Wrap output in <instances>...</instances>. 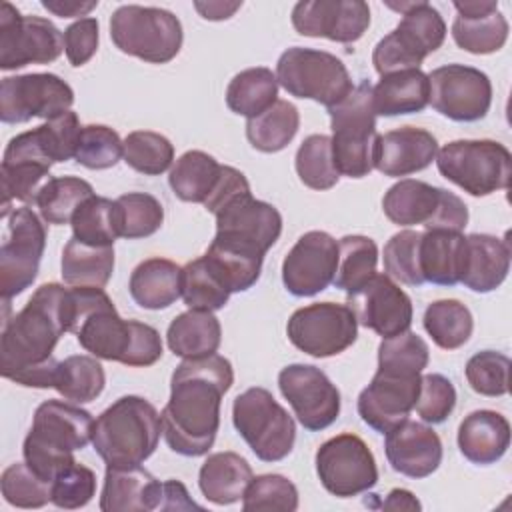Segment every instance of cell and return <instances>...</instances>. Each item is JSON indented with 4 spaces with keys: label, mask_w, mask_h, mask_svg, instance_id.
Returning a JSON list of instances; mask_svg holds the SVG:
<instances>
[{
    "label": "cell",
    "mask_w": 512,
    "mask_h": 512,
    "mask_svg": "<svg viewBox=\"0 0 512 512\" xmlns=\"http://www.w3.org/2000/svg\"><path fill=\"white\" fill-rule=\"evenodd\" d=\"M74 104V90L60 76L34 72L6 76L0 82V120L22 124L32 118H56Z\"/></svg>",
    "instance_id": "18"
},
{
    "label": "cell",
    "mask_w": 512,
    "mask_h": 512,
    "mask_svg": "<svg viewBox=\"0 0 512 512\" xmlns=\"http://www.w3.org/2000/svg\"><path fill=\"white\" fill-rule=\"evenodd\" d=\"M510 240L492 234H468L460 282L478 294L496 290L510 270Z\"/></svg>",
    "instance_id": "30"
},
{
    "label": "cell",
    "mask_w": 512,
    "mask_h": 512,
    "mask_svg": "<svg viewBox=\"0 0 512 512\" xmlns=\"http://www.w3.org/2000/svg\"><path fill=\"white\" fill-rule=\"evenodd\" d=\"M508 446L510 422L496 410H474L458 426V448L472 464H496Z\"/></svg>",
    "instance_id": "31"
},
{
    "label": "cell",
    "mask_w": 512,
    "mask_h": 512,
    "mask_svg": "<svg viewBox=\"0 0 512 512\" xmlns=\"http://www.w3.org/2000/svg\"><path fill=\"white\" fill-rule=\"evenodd\" d=\"M158 510H200V504H196L190 498V494L182 482L164 480Z\"/></svg>",
    "instance_id": "61"
},
{
    "label": "cell",
    "mask_w": 512,
    "mask_h": 512,
    "mask_svg": "<svg viewBox=\"0 0 512 512\" xmlns=\"http://www.w3.org/2000/svg\"><path fill=\"white\" fill-rule=\"evenodd\" d=\"M456 406V388L442 374H424L414 410L426 424H442Z\"/></svg>",
    "instance_id": "57"
},
{
    "label": "cell",
    "mask_w": 512,
    "mask_h": 512,
    "mask_svg": "<svg viewBox=\"0 0 512 512\" xmlns=\"http://www.w3.org/2000/svg\"><path fill=\"white\" fill-rule=\"evenodd\" d=\"M36 130L52 162H68L70 158L76 156L80 134H82V126L76 112L68 110L56 118H50L44 124H40Z\"/></svg>",
    "instance_id": "58"
},
{
    "label": "cell",
    "mask_w": 512,
    "mask_h": 512,
    "mask_svg": "<svg viewBox=\"0 0 512 512\" xmlns=\"http://www.w3.org/2000/svg\"><path fill=\"white\" fill-rule=\"evenodd\" d=\"M214 216L216 234L210 244L252 258L264 260V254L276 244L282 232L278 208L256 200L250 190L228 200Z\"/></svg>",
    "instance_id": "13"
},
{
    "label": "cell",
    "mask_w": 512,
    "mask_h": 512,
    "mask_svg": "<svg viewBox=\"0 0 512 512\" xmlns=\"http://www.w3.org/2000/svg\"><path fill=\"white\" fill-rule=\"evenodd\" d=\"M66 290L58 282L36 288L26 306L4 322L0 334V372L12 378L18 372L48 362L66 332Z\"/></svg>",
    "instance_id": "2"
},
{
    "label": "cell",
    "mask_w": 512,
    "mask_h": 512,
    "mask_svg": "<svg viewBox=\"0 0 512 512\" xmlns=\"http://www.w3.org/2000/svg\"><path fill=\"white\" fill-rule=\"evenodd\" d=\"M98 50V20L78 18L64 30V52L74 68L84 66Z\"/></svg>",
    "instance_id": "59"
},
{
    "label": "cell",
    "mask_w": 512,
    "mask_h": 512,
    "mask_svg": "<svg viewBox=\"0 0 512 512\" xmlns=\"http://www.w3.org/2000/svg\"><path fill=\"white\" fill-rule=\"evenodd\" d=\"M392 10L402 14L398 26L386 34L372 52L374 70L380 76L420 68L424 58L436 52L446 38V22L442 14L428 2H388Z\"/></svg>",
    "instance_id": "6"
},
{
    "label": "cell",
    "mask_w": 512,
    "mask_h": 512,
    "mask_svg": "<svg viewBox=\"0 0 512 512\" xmlns=\"http://www.w3.org/2000/svg\"><path fill=\"white\" fill-rule=\"evenodd\" d=\"M298 508V490L292 480L282 474H260L250 480L244 496V512L260 510H280L294 512Z\"/></svg>",
    "instance_id": "52"
},
{
    "label": "cell",
    "mask_w": 512,
    "mask_h": 512,
    "mask_svg": "<svg viewBox=\"0 0 512 512\" xmlns=\"http://www.w3.org/2000/svg\"><path fill=\"white\" fill-rule=\"evenodd\" d=\"M232 422L262 462L284 460L296 442V424L266 388H248L234 398Z\"/></svg>",
    "instance_id": "10"
},
{
    "label": "cell",
    "mask_w": 512,
    "mask_h": 512,
    "mask_svg": "<svg viewBox=\"0 0 512 512\" xmlns=\"http://www.w3.org/2000/svg\"><path fill=\"white\" fill-rule=\"evenodd\" d=\"M110 38L114 46L150 64H166L182 48L180 20L156 6L124 4L110 16Z\"/></svg>",
    "instance_id": "8"
},
{
    "label": "cell",
    "mask_w": 512,
    "mask_h": 512,
    "mask_svg": "<svg viewBox=\"0 0 512 512\" xmlns=\"http://www.w3.org/2000/svg\"><path fill=\"white\" fill-rule=\"evenodd\" d=\"M0 246V294L4 304L22 294L38 276L46 248V228L32 208H14L6 218Z\"/></svg>",
    "instance_id": "14"
},
{
    "label": "cell",
    "mask_w": 512,
    "mask_h": 512,
    "mask_svg": "<svg viewBox=\"0 0 512 512\" xmlns=\"http://www.w3.org/2000/svg\"><path fill=\"white\" fill-rule=\"evenodd\" d=\"M300 182L312 190H330L340 180L332 156V140L326 134H310L298 146L294 158Z\"/></svg>",
    "instance_id": "47"
},
{
    "label": "cell",
    "mask_w": 512,
    "mask_h": 512,
    "mask_svg": "<svg viewBox=\"0 0 512 512\" xmlns=\"http://www.w3.org/2000/svg\"><path fill=\"white\" fill-rule=\"evenodd\" d=\"M292 26L308 38L352 44L370 26V8L362 0H306L292 8Z\"/></svg>",
    "instance_id": "24"
},
{
    "label": "cell",
    "mask_w": 512,
    "mask_h": 512,
    "mask_svg": "<svg viewBox=\"0 0 512 512\" xmlns=\"http://www.w3.org/2000/svg\"><path fill=\"white\" fill-rule=\"evenodd\" d=\"M220 172L222 164L214 156L202 150H188L172 164L168 184L182 202L204 204L214 192Z\"/></svg>",
    "instance_id": "37"
},
{
    "label": "cell",
    "mask_w": 512,
    "mask_h": 512,
    "mask_svg": "<svg viewBox=\"0 0 512 512\" xmlns=\"http://www.w3.org/2000/svg\"><path fill=\"white\" fill-rule=\"evenodd\" d=\"M466 236L450 230H426L420 236L418 260L424 282L456 286L464 268Z\"/></svg>",
    "instance_id": "32"
},
{
    "label": "cell",
    "mask_w": 512,
    "mask_h": 512,
    "mask_svg": "<svg viewBox=\"0 0 512 512\" xmlns=\"http://www.w3.org/2000/svg\"><path fill=\"white\" fill-rule=\"evenodd\" d=\"M220 340V320L214 316V312L206 310H186L178 314L166 330L168 348L184 360L216 354Z\"/></svg>",
    "instance_id": "36"
},
{
    "label": "cell",
    "mask_w": 512,
    "mask_h": 512,
    "mask_svg": "<svg viewBox=\"0 0 512 512\" xmlns=\"http://www.w3.org/2000/svg\"><path fill=\"white\" fill-rule=\"evenodd\" d=\"M278 84L296 98L314 100L326 108L344 100L354 84L340 58L326 50L294 46L276 62Z\"/></svg>",
    "instance_id": "11"
},
{
    "label": "cell",
    "mask_w": 512,
    "mask_h": 512,
    "mask_svg": "<svg viewBox=\"0 0 512 512\" xmlns=\"http://www.w3.org/2000/svg\"><path fill=\"white\" fill-rule=\"evenodd\" d=\"M42 6L60 16V18H74V16H86L88 12L98 6V2H78V0H42Z\"/></svg>",
    "instance_id": "62"
},
{
    "label": "cell",
    "mask_w": 512,
    "mask_h": 512,
    "mask_svg": "<svg viewBox=\"0 0 512 512\" xmlns=\"http://www.w3.org/2000/svg\"><path fill=\"white\" fill-rule=\"evenodd\" d=\"M332 124V156L340 176L364 178L374 170L376 114L372 86L364 80L338 104L326 108Z\"/></svg>",
    "instance_id": "7"
},
{
    "label": "cell",
    "mask_w": 512,
    "mask_h": 512,
    "mask_svg": "<svg viewBox=\"0 0 512 512\" xmlns=\"http://www.w3.org/2000/svg\"><path fill=\"white\" fill-rule=\"evenodd\" d=\"M80 346L100 360L146 368L162 358V338L150 324L124 320L112 300L88 312L74 328Z\"/></svg>",
    "instance_id": "5"
},
{
    "label": "cell",
    "mask_w": 512,
    "mask_h": 512,
    "mask_svg": "<svg viewBox=\"0 0 512 512\" xmlns=\"http://www.w3.org/2000/svg\"><path fill=\"white\" fill-rule=\"evenodd\" d=\"M376 264V242L362 234H348L338 242V266L332 284L346 294H352L376 274Z\"/></svg>",
    "instance_id": "44"
},
{
    "label": "cell",
    "mask_w": 512,
    "mask_h": 512,
    "mask_svg": "<svg viewBox=\"0 0 512 512\" xmlns=\"http://www.w3.org/2000/svg\"><path fill=\"white\" fill-rule=\"evenodd\" d=\"M452 38L470 54L498 52L508 40V22L498 10V0H456Z\"/></svg>",
    "instance_id": "28"
},
{
    "label": "cell",
    "mask_w": 512,
    "mask_h": 512,
    "mask_svg": "<svg viewBox=\"0 0 512 512\" xmlns=\"http://www.w3.org/2000/svg\"><path fill=\"white\" fill-rule=\"evenodd\" d=\"M162 482L142 466H106L100 494L102 512H150L160 508Z\"/></svg>",
    "instance_id": "29"
},
{
    "label": "cell",
    "mask_w": 512,
    "mask_h": 512,
    "mask_svg": "<svg viewBox=\"0 0 512 512\" xmlns=\"http://www.w3.org/2000/svg\"><path fill=\"white\" fill-rule=\"evenodd\" d=\"M72 236L92 246H114L118 236L114 200L104 196H90L70 220Z\"/></svg>",
    "instance_id": "48"
},
{
    "label": "cell",
    "mask_w": 512,
    "mask_h": 512,
    "mask_svg": "<svg viewBox=\"0 0 512 512\" xmlns=\"http://www.w3.org/2000/svg\"><path fill=\"white\" fill-rule=\"evenodd\" d=\"M230 294L226 278L206 254L182 266V300L188 310L216 312L228 304Z\"/></svg>",
    "instance_id": "39"
},
{
    "label": "cell",
    "mask_w": 512,
    "mask_h": 512,
    "mask_svg": "<svg viewBox=\"0 0 512 512\" xmlns=\"http://www.w3.org/2000/svg\"><path fill=\"white\" fill-rule=\"evenodd\" d=\"M438 152L436 138L416 126H402L378 134L374 144V168L390 178L410 176L428 168Z\"/></svg>",
    "instance_id": "27"
},
{
    "label": "cell",
    "mask_w": 512,
    "mask_h": 512,
    "mask_svg": "<svg viewBox=\"0 0 512 512\" xmlns=\"http://www.w3.org/2000/svg\"><path fill=\"white\" fill-rule=\"evenodd\" d=\"M124 156V142L118 132L104 124L82 126L80 142L74 160L88 170H106L118 164Z\"/></svg>",
    "instance_id": "54"
},
{
    "label": "cell",
    "mask_w": 512,
    "mask_h": 512,
    "mask_svg": "<svg viewBox=\"0 0 512 512\" xmlns=\"http://www.w3.org/2000/svg\"><path fill=\"white\" fill-rule=\"evenodd\" d=\"M162 418L154 404L142 396H122L112 402L92 428V446L112 468L140 466L160 440Z\"/></svg>",
    "instance_id": "4"
},
{
    "label": "cell",
    "mask_w": 512,
    "mask_h": 512,
    "mask_svg": "<svg viewBox=\"0 0 512 512\" xmlns=\"http://www.w3.org/2000/svg\"><path fill=\"white\" fill-rule=\"evenodd\" d=\"M286 334L300 352L314 358H328L356 342L358 322L348 304L316 302L292 312Z\"/></svg>",
    "instance_id": "15"
},
{
    "label": "cell",
    "mask_w": 512,
    "mask_h": 512,
    "mask_svg": "<svg viewBox=\"0 0 512 512\" xmlns=\"http://www.w3.org/2000/svg\"><path fill=\"white\" fill-rule=\"evenodd\" d=\"M248 190H250V184L240 170H236L232 166H222L218 184H216L214 192L208 196V200L204 202V208L208 212L216 214L228 200H232L234 196L248 192Z\"/></svg>",
    "instance_id": "60"
},
{
    "label": "cell",
    "mask_w": 512,
    "mask_h": 512,
    "mask_svg": "<svg viewBox=\"0 0 512 512\" xmlns=\"http://www.w3.org/2000/svg\"><path fill=\"white\" fill-rule=\"evenodd\" d=\"M384 452L392 470L408 478H426L442 462V440L426 424L404 420L386 432Z\"/></svg>",
    "instance_id": "26"
},
{
    "label": "cell",
    "mask_w": 512,
    "mask_h": 512,
    "mask_svg": "<svg viewBox=\"0 0 512 512\" xmlns=\"http://www.w3.org/2000/svg\"><path fill=\"white\" fill-rule=\"evenodd\" d=\"M430 82L420 68L380 76L372 86V108L376 116L416 114L428 106Z\"/></svg>",
    "instance_id": "33"
},
{
    "label": "cell",
    "mask_w": 512,
    "mask_h": 512,
    "mask_svg": "<svg viewBox=\"0 0 512 512\" xmlns=\"http://www.w3.org/2000/svg\"><path fill=\"white\" fill-rule=\"evenodd\" d=\"M316 474L336 498L368 492L378 482V466L368 444L350 432L338 434L316 450Z\"/></svg>",
    "instance_id": "16"
},
{
    "label": "cell",
    "mask_w": 512,
    "mask_h": 512,
    "mask_svg": "<svg viewBox=\"0 0 512 512\" xmlns=\"http://www.w3.org/2000/svg\"><path fill=\"white\" fill-rule=\"evenodd\" d=\"M420 378V374L402 376L376 370L370 384L358 394L356 408L362 422L386 434L408 420L418 398Z\"/></svg>",
    "instance_id": "25"
},
{
    "label": "cell",
    "mask_w": 512,
    "mask_h": 512,
    "mask_svg": "<svg viewBox=\"0 0 512 512\" xmlns=\"http://www.w3.org/2000/svg\"><path fill=\"white\" fill-rule=\"evenodd\" d=\"M114 272V246H92L74 236L62 250V280L68 286L104 288Z\"/></svg>",
    "instance_id": "38"
},
{
    "label": "cell",
    "mask_w": 512,
    "mask_h": 512,
    "mask_svg": "<svg viewBox=\"0 0 512 512\" xmlns=\"http://www.w3.org/2000/svg\"><path fill=\"white\" fill-rule=\"evenodd\" d=\"M240 6H242V2H194V8L206 20H226Z\"/></svg>",
    "instance_id": "64"
},
{
    "label": "cell",
    "mask_w": 512,
    "mask_h": 512,
    "mask_svg": "<svg viewBox=\"0 0 512 512\" xmlns=\"http://www.w3.org/2000/svg\"><path fill=\"white\" fill-rule=\"evenodd\" d=\"M64 50V34L40 16H22L10 2L0 4V68L50 64Z\"/></svg>",
    "instance_id": "17"
},
{
    "label": "cell",
    "mask_w": 512,
    "mask_h": 512,
    "mask_svg": "<svg viewBox=\"0 0 512 512\" xmlns=\"http://www.w3.org/2000/svg\"><path fill=\"white\" fill-rule=\"evenodd\" d=\"M382 208L396 226L422 224L426 230L462 232L468 224V208L460 196L412 178L390 186L382 198Z\"/></svg>",
    "instance_id": "12"
},
{
    "label": "cell",
    "mask_w": 512,
    "mask_h": 512,
    "mask_svg": "<svg viewBox=\"0 0 512 512\" xmlns=\"http://www.w3.org/2000/svg\"><path fill=\"white\" fill-rule=\"evenodd\" d=\"M252 478L246 458L236 452H214L200 466L198 486L208 502L228 506L244 496Z\"/></svg>",
    "instance_id": "35"
},
{
    "label": "cell",
    "mask_w": 512,
    "mask_h": 512,
    "mask_svg": "<svg viewBox=\"0 0 512 512\" xmlns=\"http://www.w3.org/2000/svg\"><path fill=\"white\" fill-rule=\"evenodd\" d=\"M430 360L428 344L416 332L382 338L378 346V370L402 376L420 374Z\"/></svg>",
    "instance_id": "50"
},
{
    "label": "cell",
    "mask_w": 512,
    "mask_h": 512,
    "mask_svg": "<svg viewBox=\"0 0 512 512\" xmlns=\"http://www.w3.org/2000/svg\"><path fill=\"white\" fill-rule=\"evenodd\" d=\"M128 290L140 308H168L182 296V266L168 258H148L132 270Z\"/></svg>",
    "instance_id": "34"
},
{
    "label": "cell",
    "mask_w": 512,
    "mask_h": 512,
    "mask_svg": "<svg viewBox=\"0 0 512 512\" xmlns=\"http://www.w3.org/2000/svg\"><path fill=\"white\" fill-rule=\"evenodd\" d=\"M466 380L476 394L504 396L510 388V358L496 350L476 352L466 362Z\"/></svg>",
    "instance_id": "55"
},
{
    "label": "cell",
    "mask_w": 512,
    "mask_h": 512,
    "mask_svg": "<svg viewBox=\"0 0 512 512\" xmlns=\"http://www.w3.org/2000/svg\"><path fill=\"white\" fill-rule=\"evenodd\" d=\"M348 306L360 326L382 338L410 330L412 300L388 274L376 272L364 286L348 294Z\"/></svg>",
    "instance_id": "22"
},
{
    "label": "cell",
    "mask_w": 512,
    "mask_h": 512,
    "mask_svg": "<svg viewBox=\"0 0 512 512\" xmlns=\"http://www.w3.org/2000/svg\"><path fill=\"white\" fill-rule=\"evenodd\" d=\"M94 418L88 410L62 400L42 402L32 418L30 432L24 438V462L46 482L74 464V450L92 442Z\"/></svg>",
    "instance_id": "3"
},
{
    "label": "cell",
    "mask_w": 512,
    "mask_h": 512,
    "mask_svg": "<svg viewBox=\"0 0 512 512\" xmlns=\"http://www.w3.org/2000/svg\"><path fill=\"white\" fill-rule=\"evenodd\" d=\"M0 490L4 500L16 508H42L52 502V484L26 462H14L2 472Z\"/></svg>",
    "instance_id": "51"
},
{
    "label": "cell",
    "mask_w": 512,
    "mask_h": 512,
    "mask_svg": "<svg viewBox=\"0 0 512 512\" xmlns=\"http://www.w3.org/2000/svg\"><path fill=\"white\" fill-rule=\"evenodd\" d=\"M422 324L432 342L442 350L464 346L474 330L472 312L460 300H436L428 304Z\"/></svg>",
    "instance_id": "45"
},
{
    "label": "cell",
    "mask_w": 512,
    "mask_h": 512,
    "mask_svg": "<svg viewBox=\"0 0 512 512\" xmlns=\"http://www.w3.org/2000/svg\"><path fill=\"white\" fill-rule=\"evenodd\" d=\"M428 104L448 120H482L492 104V82L488 74L466 64H446L428 74Z\"/></svg>",
    "instance_id": "19"
},
{
    "label": "cell",
    "mask_w": 512,
    "mask_h": 512,
    "mask_svg": "<svg viewBox=\"0 0 512 512\" xmlns=\"http://www.w3.org/2000/svg\"><path fill=\"white\" fill-rule=\"evenodd\" d=\"M278 388L308 432H320L340 416V392L312 364H288L278 374Z\"/></svg>",
    "instance_id": "20"
},
{
    "label": "cell",
    "mask_w": 512,
    "mask_h": 512,
    "mask_svg": "<svg viewBox=\"0 0 512 512\" xmlns=\"http://www.w3.org/2000/svg\"><path fill=\"white\" fill-rule=\"evenodd\" d=\"M118 236L126 240L148 238L160 230L164 208L148 192H128L114 200Z\"/></svg>",
    "instance_id": "46"
},
{
    "label": "cell",
    "mask_w": 512,
    "mask_h": 512,
    "mask_svg": "<svg viewBox=\"0 0 512 512\" xmlns=\"http://www.w3.org/2000/svg\"><path fill=\"white\" fill-rule=\"evenodd\" d=\"M278 100L276 74L266 66L238 72L226 88V106L240 116L254 118Z\"/></svg>",
    "instance_id": "40"
},
{
    "label": "cell",
    "mask_w": 512,
    "mask_h": 512,
    "mask_svg": "<svg viewBox=\"0 0 512 512\" xmlns=\"http://www.w3.org/2000/svg\"><path fill=\"white\" fill-rule=\"evenodd\" d=\"M434 160L438 172L470 196H490L510 184L512 156L496 140H454Z\"/></svg>",
    "instance_id": "9"
},
{
    "label": "cell",
    "mask_w": 512,
    "mask_h": 512,
    "mask_svg": "<svg viewBox=\"0 0 512 512\" xmlns=\"http://www.w3.org/2000/svg\"><path fill=\"white\" fill-rule=\"evenodd\" d=\"M96 494V474L84 464H70L52 480V504L64 510L84 508Z\"/></svg>",
    "instance_id": "56"
},
{
    "label": "cell",
    "mask_w": 512,
    "mask_h": 512,
    "mask_svg": "<svg viewBox=\"0 0 512 512\" xmlns=\"http://www.w3.org/2000/svg\"><path fill=\"white\" fill-rule=\"evenodd\" d=\"M300 128L298 108L288 100H276L262 114L248 118L246 138L252 148L274 154L284 150Z\"/></svg>",
    "instance_id": "41"
},
{
    "label": "cell",
    "mask_w": 512,
    "mask_h": 512,
    "mask_svg": "<svg viewBox=\"0 0 512 512\" xmlns=\"http://www.w3.org/2000/svg\"><path fill=\"white\" fill-rule=\"evenodd\" d=\"M382 510H420L418 498L406 490V488H394L388 492V496L378 504Z\"/></svg>",
    "instance_id": "63"
},
{
    "label": "cell",
    "mask_w": 512,
    "mask_h": 512,
    "mask_svg": "<svg viewBox=\"0 0 512 512\" xmlns=\"http://www.w3.org/2000/svg\"><path fill=\"white\" fill-rule=\"evenodd\" d=\"M124 162L146 176H158L172 168L174 146L172 142L152 130H134L124 138Z\"/></svg>",
    "instance_id": "49"
},
{
    "label": "cell",
    "mask_w": 512,
    "mask_h": 512,
    "mask_svg": "<svg viewBox=\"0 0 512 512\" xmlns=\"http://www.w3.org/2000/svg\"><path fill=\"white\" fill-rule=\"evenodd\" d=\"M106 384V374L96 356L74 354L56 364L52 388L76 404L96 400Z\"/></svg>",
    "instance_id": "42"
},
{
    "label": "cell",
    "mask_w": 512,
    "mask_h": 512,
    "mask_svg": "<svg viewBox=\"0 0 512 512\" xmlns=\"http://www.w3.org/2000/svg\"><path fill=\"white\" fill-rule=\"evenodd\" d=\"M232 382V364L220 354L176 366L170 400L160 414L162 434L172 452L190 458L208 454L220 428V402Z\"/></svg>",
    "instance_id": "1"
},
{
    "label": "cell",
    "mask_w": 512,
    "mask_h": 512,
    "mask_svg": "<svg viewBox=\"0 0 512 512\" xmlns=\"http://www.w3.org/2000/svg\"><path fill=\"white\" fill-rule=\"evenodd\" d=\"M52 158L46 154L38 130H28L14 136L2 156L0 178H2V220L12 212V200L34 202L44 178L52 168Z\"/></svg>",
    "instance_id": "23"
},
{
    "label": "cell",
    "mask_w": 512,
    "mask_h": 512,
    "mask_svg": "<svg viewBox=\"0 0 512 512\" xmlns=\"http://www.w3.org/2000/svg\"><path fill=\"white\" fill-rule=\"evenodd\" d=\"M338 242L322 230L302 234L282 262V282L292 296H314L334 282Z\"/></svg>",
    "instance_id": "21"
},
{
    "label": "cell",
    "mask_w": 512,
    "mask_h": 512,
    "mask_svg": "<svg viewBox=\"0 0 512 512\" xmlns=\"http://www.w3.org/2000/svg\"><path fill=\"white\" fill-rule=\"evenodd\" d=\"M94 196V188L90 182L78 176H56L48 178L36 194L34 204L40 210L44 222L62 226L68 224L74 212Z\"/></svg>",
    "instance_id": "43"
},
{
    "label": "cell",
    "mask_w": 512,
    "mask_h": 512,
    "mask_svg": "<svg viewBox=\"0 0 512 512\" xmlns=\"http://www.w3.org/2000/svg\"><path fill=\"white\" fill-rule=\"evenodd\" d=\"M418 230H400L396 232L384 246V274L392 280H398L406 286H422L426 284L420 272L418 248H420Z\"/></svg>",
    "instance_id": "53"
}]
</instances>
